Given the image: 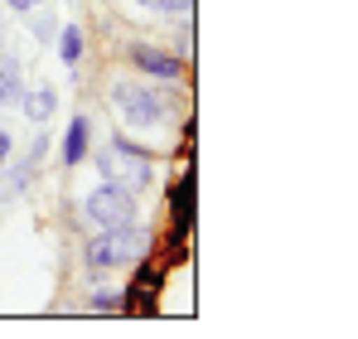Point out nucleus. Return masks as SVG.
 <instances>
[{"label": "nucleus", "mask_w": 358, "mask_h": 339, "mask_svg": "<svg viewBox=\"0 0 358 339\" xmlns=\"http://www.w3.org/2000/svg\"><path fill=\"white\" fill-rule=\"evenodd\" d=\"M112 107L121 112V126H131V131H160L175 116V97L150 88L145 78H117L112 83Z\"/></svg>", "instance_id": "obj_1"}, {"label": "nucleus", "mask_w": 358, "mask_h": 339, "mask_svg": "<svg viewBox=\"0 0 358 339\" xmlns=\"http://www.w3.org/2000/svg\"><path fill=\"white\" fill-rule=\"evenodd\" d=\"M87 160L97 165L102 179H117L121 189H131L136 199L150 189V179H155V170H150V155H145V146H136V141H126V136H112L107 141V151H87Z\"/></svg>", "instance_id": "obj_2"}, {"label": "nucleus", "mask_w": 358, "mask_h": 339, "mask_svg": "<svg viewBox=\"0 0 358 339\" xmlns=\"http://www.w3.org/2000/svg\"><path fill=\"white\" fill-rule=\"evenodd\" d=\"M83 219L92 228H121L136 219V194L131 189H121L117 179H102L97 189H87L83 194Z\"/></svg>", "instance_id": "obj_3"}, {"label": "nucleus", "mask_w": 358, "mask_h": 339, "mask_svg": "<svg viewBox=\"0 0 358 339\" xmlns=\"http://www.w3.org/2000/svg\"><path fill=\"white\" fill-rule=\"evenodd\" d=\"M121 54H126V63H131L136 73H145V78H155V83H179V78H184V58H179L175 49H160V44L131 39Z\"/></svg>", "instance_id": "obj_4"}, {"label": "nucleus", "mask_w": 358, "mask_h": 339, "mask_svg": "<svg viewBox=\"0 0 358 339\" xmlns=\"http://www.w3.org/2000/svg\"><path fill=\"white\" fill-rule=\"evenodd\" d=\"M83 267L92 282H102L107 272L121 267V247H117V228H97L87 242H83Z\"/></svg>", "instance_id": "obj_5"}, {"label": "nucleus", "mask_w": 358, "mask_h": 339, "mask_svg": "<svg viewBox=\"0 0 358 339\" xmlns=\"http://www.w3.org/2000/svg\"><path fill=\"white\" fill-rule=\"evenodd\" d=\"M87 151H92V116L87 112H73V121H68V131H63V151H59V165L73 170L87 160Z\"/></svg>", "instance_id": "obj_6"}, {"label": "nucleus", "mask_w": 358, "mask_h": 339, "mask_svg": "<svg viewBox=\"0 0 358 339\" xmlns=\"http://www.w3.org/2000/svg\"><path fill=\"white\" fill-rule=\"evenodd\" d=\"M20 112L29 116L34 126H49L54 112H59V88H49V83L44 88H24L20 92Z\"/></svg>", "instance_id": "obj_7"}, {"label": "nucleus", "mask_w": 358, "mask_h": 339, "mask_svg": "<svg viewBox=\"0 0 358 339\" xmlns=\"http://www.w3.org/2000/svg\"><path fill=\"white\" fill-rule=\"evenodd\" d=\"M117 247H121V267H136L150 252V228H141L136 219L117 228Z\"/></svg>", "instance_id": "obj_8"}, {"label": "nucleus", "mask_w": 358, "mask_h": 339, "mask_svg": "<svg viewBox=\"0 0 358 339\" xmlns=\"http://www.w3.org/2000/svg\"><path fill=\"white\" fill-rule=\"evenodd\" d=\"M20 92H24V68L15 54H5L0 58V107H20Z\"/></svg>", "instance_id": "obj_9"}, {"label": "nucleus", "mask_w": 358, "mask_h": 339, "mask_svg": "<svg viewBox=\"0 0 358 339\" xmlns=\"http://www.w3.org/2000/svg\"><path fill=\"white\" fill-rule=\"evenodd\" d=\"M29 179H34V165H29V160L5 165V170H0V204H15V199L29 189Z\"/></svg>", "instance_id": "obj_10"}, {"label": "nucleus", "mask_w": 358, "mask_h": 339, "mask_svg": "<svg viewBox=\"0 0 358 339\" xmlns=\"http://www.w3.org/2000/svg\"><path fill=\"white\" fill-rule=\"evenodd\" d=\"M54 39H59V58H63V68L73 73V68L83 63V29H78V25H63Z\"/></svg>", "instance_id": "obj_11"}, {"label": "nucleus", "mask_w": 358, "mask_h": 339, "mask_svg": "<svg viewBox=\"0 0 358 339\" xmlns=\"http://www.w3.org/2000/svg\"><path fill=\"white\" fill-rule=\"evenodd\" d=\"M189 204H194V184H189V174L175 184V194H170V209H175V228H189Z\"/></svg>", "instance_id": "obj_12"}, {"label": "nucleus", "mask_w": 358, "mask_h": 339, "mask_svg": "<svg viewBox=\"0 0 358 339\" xmlns=\"http://www.w3.org/2000/svg\"><path fill=\"white\" fill-rule=\"evenodd\" d=\"M141 10H155V15H170V20H184L194 10V0H136Z\"/></svg>", "instance_id": "obj_13"}, {"label": "nucleus", "mask_w": 358, "mask_h": 339, "mask_svg": "<svg viewBox=\"0 0 358 339\" xmlns=\"http://www.w3.org/2000/svg\"><path fill=\"white\" fill-rule=\"evenodd\" d=\"M87 310H92V315L121 310V291H92V296H87Z\"/></svg>", "instance_id": "obj_14"}, {"label": "nucleus", "mask_w": 358, "mask_h": 339, "mask_svg": "<svg viewBox=\"0 0 358 339\" xmlns=\"http://www.w3.org/2000/svg\"><path fill=\"white\" fill-rule=\"evenodd\" d=\"M54 34H59V20H54V15H39V20H34V39H39V44H49Z\"/></svg>", "instance_id": "obj_15"}, {"label": "nucleus", "mask_w": 358, "mask_h": 339, "mask_svg": "<svg viewBox=\"0 0 358 339\" xmlns=\"http://www.w3.org/2000/svg\"><path fill=\"white\" fill-rule=\"evenodd\" d=\"M44 155H49V136H39V141L29 146V155H24V160H29V165L39 170V160H44Z\"/></svg>", "instance_id": "obj_16"}, {"label": "nucleus", "mask_w": 358, "mask_h": 339, "mask_svg": "<svg viewBox=\"0 0 358 339\" xmlns=\"http://www.w3.org/2000/svg\"><path fill=\"white\" fill-rule=\"evenodd\" d=\"M0 155L10 160V131H5V126H0Z\"/></svg>", "instance_id": "obj_17"}, {"label": "nucleus", "mask_w": 358, "mask_h": 339, "mask_svg": "<svg viewBox=\"0 0 358 339\" xmlns=\"http://www.w3.org/2000/svg\"><path fill=\"white\" fill-rule=\"evenodd\" d=\"M5 165H10V160H5V155H0V170H5Z\"/></svg>", "instance_id": "obj_18"}, {"label": "nucleus", "mask_w": 358, "mask_h": 339, "mask_svg": "<svg viewBox=\"0 0 358 339\" xmlns=\"http://www.w3.org/2000/svg\"><path fill=\"white\" fill-rule=\"evenodd\" d=\"M0 58H5V39H0Z\"/></svg>", "instance_id": "obj_19"}, {"label": "nucleus", "mask_w": 358, "mask_h": 339, "mask_svg": "<svg viewBox=\"0 0 358 339\" xmlns=\"http://www.w3.org/2000/svg\"><path fill=\"white\" fill-rule=\"evenodd\" d=\"M29 5H44V0H29Z\"/></svg>", "instance_id": "obj_20"}]
</instances>
